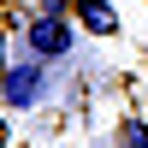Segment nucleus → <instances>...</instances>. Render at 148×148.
<instances>
[{
  "label": "nucleus",
  "mask_w": 148,
  "mask_h": 148,
  "mask_svg": "<svg viewBox=\"0 0 148 148\" xmlns=\"http://www.w3.org/2000/svg\"><path fill=\"white\" fill-rule=\"evenodd\" d=\"M24 42H30V53H36V59H59V53H71L77 30H71L65 12H36L30 30H24Z\"/></svg>",
  "instance_id": "obj_1"
},
{
  "label": "nucleus",
  "mask_w": 148,
  "mask_h": 148,
  "mask_svg": "<svg viewBox=\"0 0 148 148\" xmlns=\"http://www.w3.org/2000/svg\"><path fill=\"white\" fill-rule=\"evenodd\" d=\"M42 95H47V71H42V59H12L6 65V113H24V107H42Z\"/></svg>",
  "instance_id": "obj_2"
},
{
  "label": "nucleus",
  "mask_w": 148,
  "mask_h": 148,
  "mask_svg": "<svg viewBox=\"0 0 148 148\" xmlns=\"http://www.w3.org/2000/svg\"><path fill=\"white\" fill-rule=\"evenodd\" d=\"M77 24L89 36H113L119 30V12H113V0H77Z\"/></svg>",
  "instance_id": "obj_3"
},
{
  "label": "nucleus",
  "mask_w": 148,
  "mask_h": 148,
  "mask_svg": "<svg viewBox=\"0 0 148 148\" xmlns=\"http://www.w3.org/2000/svg\"><path fill=\"white\" fill-rule=\"evenodd\" d=\"M119 148H148V125L142 119H125L119 125Z\"/></svg>",
  "instance_id": "obj_4"
},
{
  "label": "nucleus",
  "mask_w": 148,
  "mask_h": 148,
  "mask_svg": "<svg viewBox=\"0 0 148 148\" xmlns=\"http://www.w3.org/2000/svg\"><path fill=\"white\" fill-rule=\"evenodd\" d=\"M65 6H77V0H42V12H65Z\"/></svg>",
  "instance_id": "obj_5"
}]
</instances>
